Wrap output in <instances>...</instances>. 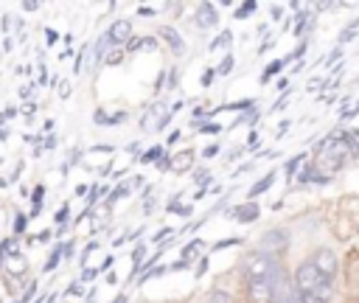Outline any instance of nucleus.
<instances>
[{"mask_svg": "<svg viewBox=\"0 0 359 303\" xmlns=\"http://www.w3.org/2000/svg\"><path fill=\"white\" fill-rule=\"evenodd\" d=\"M351 154H353V149L348 146V140L342 137V135H328L325 140H320V146H317V168L323 171V174H334V171H339V168H345V163L351 160Z\"/></svg>", "mask_w": 359, "mask_h": 303, "instance_id": "7ed1b4c3", "label": "nucleus"}, {"mask_svg": "<svg viewBox=\"0 0 359 303\" xmlns=\"http://www.w3.org/2000/svg\"><path fill=\"white\" fill-rule=\"evenodd\" d=\"M216 22H219L216 6H213V3H199V8H196V28L208 31V28H213Z\"/></svg>", "mask_w": 359, "mask_h": 303, "instance_id": "1a4fd4ad", "label": "nucleus"}, {"mask_svg": "<svg viewBox=\"0 0 359 303\" xmlns=\"http://www.w3.org/2000/svg\"><path fill=\"white\" fill-rule=\"evenodd\" d=\"M286 247H289V233L286 230H280V227H272V230H266L261 238H258V250L261 252H266V255H280V252H286Z\"/></svg>", "mask_w": 359, "mask_h": 303, "instance_id": "20e7f679", "label": "nucleus"}, {"mask_svg": "<svg viewBox=\"0 0 359 303\" xmlns=\"http://www.w3.org/2000/svg\"><path fill=\"white\" fill-rule=\"evenodd\" d=\"M107 34H109V39H112L115 48H121V45L126 48V42L132 39V20H115Z\"/></svg>", "mask_w": 359, "mask_h": 303, "instance_id": "6e6552de", "label": "nucleus"}, {"mask_svg": "<svg viewBox=\"0 0 359 303\" xmlns=\"http://www.w3.org/2000/svg\"><path fill=\"white\" fill-rule=\"evenodd\" d=\"M67 216H70V208L65 205V208H62V210L56 213V222H59V227H65V219H67Z\"/></svg>", "mask_w": 359, "mask_h": 303, "instance_id": "c9c22d12", "label": "nucleus"}, {"mask_svg": "<svg viewBox=\"0 0 359 303\" xmlns=\"http://www.w3.org/2000/svg\"><path fill=\"white\" fill-rule=\"evenodd\" d=\"M342 137L348 140V146L353 152H359V129H348V132H342Z\"/></svg>", "mask_w": 359, "mask_h": 303, "instance_id": "bb28decb", "label": "nucleus"}, {"mask_svg": "<svg viewBox=\"0 0 359 303\" xmlns=\"http://www.w3.org/2000/svg\"><path fill=\"white\" fill-rule=\"evenodd\" d=\"M255 8H258V3H252V0H250V3H241V6L236 8V20H244V17H250Z\"/></svg>", "mask_w": 359, "mask_h": 303, "instance_id": "b1692460", "label": "nucleus"}, {"mask_svg": "<svg viewBox=\"0 0 359 303\" xmlns=\"http://www.w3.org/2000/svg\"><path fill=\"white\" fill-rule=\"evenodd\" d=\"M294 286H297L303 303H331V297H334L331 281L311 264V258L294 269Z\"/></svg>", "mask_w": 359, "mask_h": 303, "instance_id": "f257e3e1", "label": "nucleus"}, {"mask_svg": "<svg viewBox=\"0 0 359 303\" xmlns=\"http://www.w3.org/2000/svg\"><path fill=\"white\" fill-rule=\"evenodd\" d=\"M174 87H177V70L168 73V90H174Z\"/></svg>", "mask_w": 359, "mask_h": 303, "instance_id": "ea45409f", "label": "nucleus"}, {"mask_svg": "<svg viewBox=\"0 0 359 303\" xmlns=\"http://www.w3.org/2000/svg\"><path fill=\"white\" fill-rule=\"evenodd\" d=\"M213 154H219V146L213 143V146H208L205 152H202V157H213Z\"/></svg>", "mask_w": 359, "mask_h": 303, "instance_id": "58836bf2", "label": "nucleus"}, {"mask_svg": "<svg viewBox=\"0 0 359 303\" xmlns=\"http://www.w3.org/2000/svg\"><path fill=\"white\" fill-rule=\"evenodd\" d=\"M59 93H62V98H67V95H70V84H62V90H59Z\"/></svg>", "mask_w": 359, "mask_h": 303, "instance_id": "c03bdc74", "label": "nucleus"}, {"mask_svg": "<svg viewBox=\"0 0 359 303\" xmlns=\"http://www.w3.org/2000/svg\"><path fill=\"white\" fill-rule=\"evenodd\" d=\"M168 210H174V213H182V216H188V213H191V205H180V202H168Z\"/></svg>", "mask_w": 359, "mask_h": 303, "instance_id": "2f4dec72", "label": "nucleus"}, {"mask_svg": "<svg viewBox=\"0 0 359 303\" xmlns=\"http://www.w3.org/2000/svg\"><path fill=\"white\" fill-rule=\"evenodd\" d=\"M202 244H205V241H199V238H194V241H188V244L182 247V255H180V258H182L185 264H188V261H194V258H196V255L202 252Z\"/></svg>", "mask_w": 359, "mask_h": 303, "instance_id": "2eb2a0df", "label": "nucleus"}, {"mask_svg": "<svg viewBox=\"0 0 359 303\" xmlns=\"http://www.w3.org/2000/svg\"><path fill=\"white\" fill-rule=\"evenodd\" d=\"M25 267H28V264H25L22 255H11V258H8V275H22Z\"/></svg>", "mask_w": 359, "mask_h": 303, "instance_id": "f3484780", "label": "nucleus"}, {"mask_svg": "<svg viewBox=\"0 0 359 303\" xmlns=\"http://www.w3.org/2000/svg\"><path fill=\"white\" fill-rule=\"evenodd\" d=\"M168 163H171V168H174V171H188V168L194 166V152H191V149L177 152V154H171V157H168Z\"/></svg>", "mask_w": 359, "mask_h": 303, "instance_id": "4468645a", "label": "nucleus"}, {"mask_svg": "<svg viewBox=\"0 0 359 303\" xmlns=\"http://www.w3.org/2000/svg\"><path fill=\"white\" fill-rule=\"evenodd\" d=\"M208 303H233V297H230L227 292H222V289H213V292L208 295Z\"/></svg>", "mask_w": 359, "mask_h": 303, "instance_id": "a878e982", "label": "nucleus"}, {"mask_svg": "<svg viewBox=\"0 0 359 303\" xmlns=\"http://www.w3.org/2000/svg\"><path fill=\"white\" fill-rule=\"evenodd\" d=\"M157 36H132L126 42V50L129 53H137V50H157Z\"/></svg>", "mask_w": 359, "mask_h": 303, "instance_id": "f8f14e48", "label": "nucleus"}, {"mask_svg": "<svg viewBox=\"0 0 359 303\" xmlns=\"http://www.w3.org/2000/svg\"><path fill=\"white\" fill-rule=\"evenodd\" d=\"M17 303H28V297H22V300H17Z\"/></svg>", "mask_w": 359, "mask_h": 303, "instance_id": "49530a36", "label": "nucleus"}, {"mask_svg": "<svg viewBox=\"0 0 359 303\" xmlns=\"http://www.w3.org/2000/svg\"><path fill=\"white\" fill-rule=\"evenodd\" d=\"M297 180H300V182H320V185L331 182V177H328V174H323L317 166H303V168L297 171Z\"/></svg>", "mask_w": 359, "mask_h": 303, "instance_id": "9b49d317", "label": "nucleus"}, {"mask_svg": "<svg viewBox=\"0 0 359 303\" xmlns=\"http://www.w3.org/2000/svg\"><path fill=\"white\" fill-rule=\"evenodd\" d=\"M230 42H233V34H230V31H222V34H219V36H216V39L210 42V50H219V48H227Z\"/></svg>", "mask_w": 359, "mask_h": 303, "instance_id": "6ab92c4d", "label": "nucleus"}, {"mask_svg": "<svg viewBox=\"0 0 359 303\" xmlns=\"http://www.w3.org/2000/svg\"><path fill=\"white\" fill-rule=\"evenodd\" d=\"M286 62H289V59H275V62H269V67L264 70V76H261V81H269V76H275V73H278V70H280V67H283Z\"/></svg>", "mask_w": 359, "mask_h": 303, "instance_id": "4be33fe9", "label": "nucleus"}, {"mask_svg": "<svg viewBox=\"0 0 359 303\" xmlns=\"http://www.w3.org/2000/svg\"><path fill=\"white\" fill-rule=\"evenodd\" d=\"M194 182H196V185H202V191H205V185L210 182V171H196V177H194Z\"/></svg>", "mask_w": 359, "mask_h": 303, "instance_id": "7c9ffc66", "label": "nucleus"}, {"mask_svg": "<svg viewBox=\"0 0 359 303\" xmlns=\"http://www.w3.org/2000/svg\"><path fill=\"white\" fill-rule=\"evenodd\" d=\"M272 182H275V171H269V174H266L264 180H258V182H255V185L250 188V196H258V194H264V191H266V188H269Z\"/></svg>", "mask_w": 359, "mask_h": 303, "instance_id": "dca6fc26", "label": "nucleus"}, {"mask_svg": "<svg viewBox=\"0 0 359 303\" xmlns=\"http://www.w3.org/2000/svg\"><path fill=\"white\" fill-rule=\"evenodd\" d=\"M230 213H233L236 222H244V224H247V222H255V219H258V205H255V202H244V205L233 208Z\"/></svg>", "mask_w": 359, "mask_h": 303, "instance_id": "ddd939ff", "label": "nucleus"}, {"mask_svg": "<svg viewBox=\"0 0 359 303\" xmlns=\"http://www.w3.org/2000/svg\"><path fill=\"white\" fill-rule=\"evenodd\" d=\"M28 227V216H22V213H17V219H14V230L17 233H22Z\"/></svg>", "mask_w": 359, "mask_h": 303, "instance_id": "473e14b6", "label": "nucleus"}, {"mask_svg": "<svg viewBox=\"0 0 359 303\" xmlns=\"http://www.w3.org/2000/svg\"><path fill=\"white\" fill-rule=\"evenodd\" d=\"M213 76H216V70H205V73H202V87H208V84L213 81Z\"/></svg>", "mask_w": 359, "mask_h": 303, "instance_id": "e433bc0d", "label": "nucleus"}, {"mask_svg": "<svg viewBox=\"0 0 359 303\" xmlns=\"http://www.w3.org/2000/svg\"><path fill=\"white\" fill-rule=\"evenodd\" d=\"M233 244H241V238H222L213 244V250H224V247H233Z\"/></svg>", "mask_w": 359, "mask_h": 303, "instance_id": "72a5a7b5", "label": "nucleus"}, {"mask_svg": "<svg viewBox=\"0 0 359 303\" xmlns=\"http://www.w3.org/2000/svg\"><path fill=\"white\" fill-rule=\"evenodd\" d=\"M205 269H208V258H202V261H199V267H196V275H205Z\"/></svg>", "mask_w": 359, "mask_h": 303, "instance_id": "a19ab883", "label": "nucleus"}, {"mask_svg": "<svg viewBox=\"0 0 359 303\" xmlns=\"http://www.w3.org/2000/svg\"><path fill=\"white\" fill-rule=\"evenodd\" d=\"M0 255H6V258H11V255H20V247H17V241H14V238H6V241H3V250H0Z\"/></svg>", "mask_w": 359, "mask_h": 303, "instance_id": "393cba45", "label": "nucleus"}, {"mask_svg": "<svg viewBox=\"0 0 359 303\" xmlns=\"http://www.w3.org/2000/svg\"><path fill=\"white\" fill-rule=\"evenodd\" d=\"M112 303H126V297H123V295H118V297H115Z\"/></svg>", "mask_w": 359, "mask_h": 303, "instance_id": "a18cd8bd", "label": "nucleus"}, {"mask_svg": "<svg viewBox=\"0 0 359 303\" xmlns=\"http://www.w3.org/2000/svg\"><path fill=\"white\" fill-rule=\"evenodd\" d=\"M269 303H303V300H300V292H297L294 281H289L286 275H280V281L275 283V292H272V300Z\"/></svg>", "mask_w": 359, "mask_h": 303, "instance_id": "423d86ee", "label": "nucleus"}, {"mask_svg": "<svg viewBox=\"0 0 359 303\" xmlns=\"http://www.w3.org/2000/svg\"><path fill=\"white\" fill-rule=\"evenodd\" d=\"M168 118H171V109H165V104L157 101V104H149L146 107V112L140 118V126H143V132H157L160 126H165Z\"/></svg>", "mask_w": 359, "mask_h": 303, "instance_id": "39448f33", "label": "nucleus"}, {"mask_svg": "<svg viewBox=\"0 0 359 303\" xmlns=\"http://www.w3.org/2000/svg\"><path fill=\"white\" fill-rule=\"evenodd\" d=\"M42 196H45V188L36 185L34 194H31V199H34V210H31V216H39V210H42Z\"/></svg>", "mask_w": 359, "mask_h": 303, "instance_id": "412c9836", "label": "nucleus"}, {"mask_svg": "<svg viewBox=\"0 0 359 303\" xmlns=\"http://www.w3.org/2000/svg\"><path fill=\"white\" fill-rule=\"evenodd\" d=\"M311 264H314L328 281H334V275H337V255H334V250L320 247V250L311 255Z\"/></svg>", "mask_w": 359, "mask_h": 303, "instance_id": "0eeeda50", "label": "nucleus"}, {"mask_svg": "<svg viewBox=\"0 0 359 303\" xmlns=\"http://www.w3.org/2000/svg\"><path fill=\"white\" fill-rule=\"evenodd\" d=\"M22 8H25V11H36V8H39V3H22Z\"/></svg>", "mask_w": 359, "mask_h": 303, "instance_id": "79ce46f5", "label": "nucleus"}, {"mask_svg": "<svg viewBox=\"0 0 359 303\" xmlns=\"http://www.w3.org/2000/svg\"><path fill=\"white\" fill-rule=\"evenodd\" d=\"M157 36L165 39L168 48H171L174 53H185V42H182V36H180L177 28H171V25H160V28H157Z\"/></svg>", "mask_w": 359, "mask_h": 303, "instance_id": "9d476101", "label": "nucleus"}, {"mask_svg": "<svg viewBox=\"0 0 359 303\" xmlns=\"http://www.w3.org/2000/svg\"><path fill=\"white\" fill-rule=\"evenodd\" d=\"M241 272H244L247 286H250V283H266V286H275V283L280 281V275H283L278 258H275V255H266V252H261V250L244 255V261H241Z\"/></svg>", "mask_w": 359, "mask_h": 303, "instance_id": "f03ea898", "label": "nucleus"}, {"mask_svg": "<svg viewBox=\"0 0 359 303\" xmlns=\"http://www.w3.org/2000/svg\"><path fill=\"white\" fill-rule=\"evenodd\" d=\"M59 258H65V255H62V247H56V250L50 252V258H48V264H45V272H50V269H56V264H59Z\"/></svg>", "mask_w": 359, "mask_h": 303, "instance_id": "c85d7f7f", "label": "nucleus"}, {"mask_svg": "<svg viewBox=\"0 0 359 303\" xmlns=\"http://www.w3.org/2000/svg\"><path fill=\"white\" fill-rule=\"evenodd\" d=\"M300 163H303V154H297V157H292V160H289V163H286V174H289V177H292V174H294V171H297V166H300Z\"/></svg>", "mask_w": 359, "mask_h": 303, "instance_id": "c756f323", "label": "nucleus"}, {"mask_svg": "<svg viewBox=\"0 0 359 303\" xmlns=\"http://www.w3.org/2000/svg\"><path fill=\"white\" fill-rule=\"evenodd\" d=\"M123 50H126V48H109V50H107V56H104V65H109V67H112V65H121Z\"/></svg>", "mask_w": 359, "mask_h": 303, "instance_id": "a211bd4d", "label": "nucleus"}, {"mask_svg": "<svg viewBox=\"0 0 359 303\" xmlns=\"http://www.w3.org/2000/svg\"><path fill=\"white\" fill-rule=\"evenodd\" d=\"M90 303H93V300H90Z\"/></svg>", "mask_w": 359, "mask_h": 303, "instance_id": "de8ad7c7", "label": "nucleus"}, {"mask_svg": "<svg viewBox=\"0 0 359 303\" xmlns=\"http://www.w3.org/2000/svg\"><path fill=\"white\" fill-rule=\"evenodd\" d=\"M230 70H233V56L227 53V56H224V59L219 62V67H216V73H219V76H227Z\"/></svg>", "mask_w": 359, "mask_h": 303, "instance_id": "cd10ccee", "label": "nucleus"}, {"mask_svg": "<svg viewBox=\"0 0 359 303\" xmlns=\"http://www.w3.org/2000/svg\"><path fill=\"white\" fill-rule=\"evenodd\" d=\"M137 14H143V17H154L157 11H154V8H149V6H140V8H137Z\"/></svg>", "mask_w": 359, "mask_h": 303, "instance_id": "4c0bfd02", "label": "nucleus"}, {"mask_svg": "<svg viewBox=\"0 0 359 303\" xmlns=\"http://www.w3.org/2000/svg\"><path fill=\"white\" fill-rule=\"evenodd\" d=\"M202 132L205 135H216V132H222V126L219 123H202Z\"/></svg>", "mask_w": 359, "mask_h": 303, "instance_id": "f704fd0d", "label": "nucleus"}, {"mask_svg": "<svg viewBox=\"0 0 359 303\" xmlns=\"http://www.w3.org/2000/svg\"><path fill=\"white\" fill-rule=\"evenodd\" d=\"M107 45H109V34H104V36L93 45V59H104V56H107V53H104V50H107Z\"/></svg>", "mask_w": 359, "mask_h": 303, "instance_id": "aec40b11", "label": "nucleus"}, {"mask_svg": "<svg viewBox=\"0 0 359 303\" xmlns=\"http://www.w3.org/2000/svg\"><path fill=\"white\" fill-rule=\"evenodd\" d=\"M31 87H34V84H28V87H20V95H22V98H28V95H31Z\"/></svg>", "mask_w": 359, "mask_h": 303, "instance_id": "37998d69", "label": "nucleus"}, {"mask_svg": "<svg viewBox=\"0 0 359 303\" xmlns=\"http://www.w3.org/2000/svg\"><path fill=\"white\" fill-rule=\"evenodd\" d=\"M140 160H143V163H157V160H163V146H151L146 154H140Z\"/></svg>", "mask_w": 359, "mask_h": 303, "instance_id": "5701e85b", "label": "nucleus"}]
</instances>
